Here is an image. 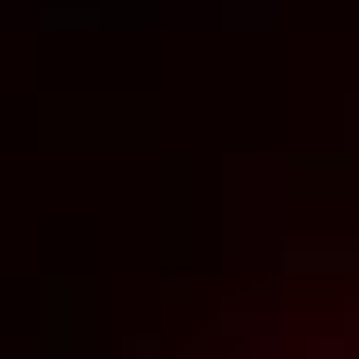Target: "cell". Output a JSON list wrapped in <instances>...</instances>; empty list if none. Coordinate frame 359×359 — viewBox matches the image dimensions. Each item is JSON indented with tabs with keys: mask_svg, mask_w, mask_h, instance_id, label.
<instances>
[{
	"mask_svg": "<svg viewBox=\"0 0 359 359\" xmlns=\"http://www.w3.org/2000/svg\"><path fill=\"white\" fill-rule=\"evenodd\" d=\"M245 359H359V337H306V344H260Z\"/></svg>",
	"mask_w": 359,
	"mask_h": 359,
	"instance_id": "cell-1",
	"label": "cell"
}]
</instances>
